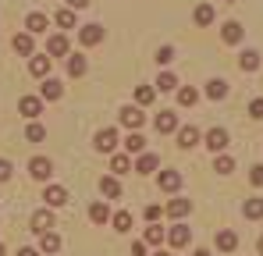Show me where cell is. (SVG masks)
<instances>
[{"label":"cell","mask_w":263,"mask_h":256,"mask_svg":"<svg viewBox=\"0 0 263 256\" xmlns=\"http://www.w3.org/2000/svg\"><path fill=\"white\" fill-rule=\"evenodd\" d=\"M142 121H146V114H142L139 107H121V125H125V128L139 132V128H142Z\"/></svg>","instance_id":"6da1fadb"},{"label":"cell","mask_w":263,"mask_h":256,"mask_svg":"<svg viewBox=\"0 0 263 256\" xmlns=\"http://www.w3.org/2000/svg\"><path fill=\"white\" fill-rule=\"evenodd\" d=\"M43 199H46V207H64L68 203V189L64 185H46Z\"/></svg>","instance_id":"7a4b0ae2"},{"label":"cell","mask_w":263,"mask_h":256,"mask_svg":"<svg viewBox=\"0 0 263 256\" xmlns=\"http://www.w3.org/2000/svg\"><path fill=\"white\" fill-rule=\"evenodd\" d=\"M199 142V128H192V125H178V146L181 150H192Z\"/></svg>","instance_id":"3957f363"},{"label":"cell","mask_w":263,"mask_h":256,"mask_svg":"<svg viewBox=\"0 0 263 256\" xmlns=\"http://www.w3.org/2000/svg\"><path fill=\"white\" fill-rule=\"evenodd\" d=\"M100 40H103V25H82L79 29V43L82 46H96Z\"/></svg>","instance_id":"277c9868"},{"label":"cell","mask_w":263,"mask_h":256,"mask_svg":"<svg viewBox=\"0 0 263 256\" xmlns=\"http://www.w3.org/2000/svg\"><path fill=\"white\" fill-rule=\"evenodd\" d=\"M18 111H22L25 118H40V111H43V100H40V96H22V100H18Z\"/></svg>","instance_id":"5b68a950"},{"label":"cell","mask_w":263,"mask_h":256,"mask_svg":"<svg viewBox=\"0 0 263 256\" xmlns=\"http://www.w3.org/2000/svg\"><path fill=\"white\" fill-rule=\"evenodd\" d=\"M114 146H118V132H114V128L96 132V150H100V153H110Z\"/></svg>","instance_id":"8992f818"},{"label":"cell","mask_w":263,"mask_h":256,"mask_svg":"<svg viewBox=\"0 0 263 256\" xmlns=\"http://www.w3.org/2000/svg\"><path fill=\"white\" fill-rule=\"evenodd\" d=\"M189 239H192V231H189V224H175V228L167 231V242H171L175 249H181V246H189Z\"/></svg>","instance_id":"52a82bcc"},{"label":"cell","mask_w":263,"mask_h":256,"mask_svg":"<svg viewBox=\"0 0 263 256\" xmlns=\"http://www.w3.org/2000/svg\"><path fill=\"white\" fill-rule=\"evenodd\" d=\"M25 29H29V36H40V32H46V29H50V22H46V14L32 11V14L25 18Z\"/></svg>","instance_id":"ba28073f"},{"label":"cell","mask_w":263,"mask_h":256,"mask_svg":"<svg viewBox=\"0 0 263 256\" xmlns=\"http://www.w3.org/2000/svg\"><path fill=\"white\" fill-rule=\"evenodd\" d=\"M214 242H217V249H220V253H231V249L238 246V235H235L231 228H220V231H217V239H214Z\"/></svg>","instance_id":"9c48e42d"},{"label":"cell","mask_w":263,"mask_h":256,"mask_svg":"<svg viewBox=\"0 0 263 256\" xmlns=\"http://www.w3.org/2000/svg\"><path fill=\"white\" fill-rule=\"evenodd\" d=\"M50 171H53V164H50L46 157H36V160L29 164V174H32L36 181H46V178H50Z\"/></svg>","instance_id":"30bf717a"},{"label":"cell","mask_w":263,"mask_h":256,"mask_svg":"<svg viewBox=\"0 0 263 256\" xmlns=\"http://www.w3.org/2000/svg\"><path fill=\"white\" fill-rule=\"evenodd\" d=\"M50 228H53V213H50V207L32 213V231H40V235H43V231H50Z\"/></svg>","instance_id":"8fae6325"},{"label":"cell","mask_w":263,"mask_h":256,"mask_svg":"<svg viewBox=\"0 0 263 256\" xmlns=\"http://www.w3.org/2000/svg\"><path fill=\"white\" fill-rule=\"evenodd\" d=\"M64 96V85L57 79H43V89H40V100H61Z\"/></svg>","instance_id":"7c38bea8"},{"label":"cell","mask_w":263,"mask_h":256,"mask_svg":"<svg viewBox=\"0 0 263 256\" xmlns=\"http://www.w3.org/2000/svg\"><path fill=\"white\" fill-rule=\"evenodd\" d=\"M206 146H210L214 153H220V150L228 146V132H224V128H210V132H206Z\"/></svg>","instance_id":"4fadbf2b"},{"label":"cell","mask_w":263,"mask_h":256,"mask_svg":"<svg viewBox=\"0 0 263 256\" xmlns=\"http://www.w3.org/2000/svg\"><path fill=\"white\" fill-rule=\"evenodd\" d=\"M157 132H160V135H171V132H178V118L171 114V111L157 114Z\"/></svg>","instance_id":"5bb4252c"},{"label":"cell","mask_w":263,"mask_h":256,"mask_svg":"<svg viewBox=\"0 0 263 256\" xmlns=\"http://www.w3.org/2000/svg\"><path fill=\"white\" fill-rule=\"evenodd\" d=\"M68 53V40L64 36H50V43H46V57H64Z\"/></svg>","instance_id":"9a60e30c"},{"label":"cell","mask_w":263,"mask_h":256,"mask_svg":"<svg viewBox=\"0 0 263 256\" xmlns=\"http://www.w3.org/2000/svg\"><path fill=\"white\" fill-rule=\"evenodd\" d=\"M238 68H242V71H256V68H260V53H256V50H242Z\"/></svg>","instance_id":"2e32d148"},{"label":"cell","mask_w":263,"mask_h":256,"mask_svg":"<svg viewBox=\"0 0 263 256\" xmlns=\"http://www.w3.org/2000/svg\"><path fill=\"white\" fill-rule=\"evenodd\" d=\"M29 71H32L36 79H46V75H50V57H32V61H29Z\"/></svg>","instance_id":"e0dca14e"},{"label":"cell","mask_w":263,"mask_h":256,"mask_svg":"<svg viewBox=\"0 0 263 256\" xmlns=\"http://www.w3.org/2000/svg\"><path fill=\"white\" fill-rule=\"evenodd\" d=\"M178 185H181V174L178 171H164L160 174V189L164 192H178Z\"/></svg>","instance_id":"ac0fdd59"},{"label":"cell","mask_w":263,"mask_h":256,"mask_svg":"<svg viewBox=\"0 0 263 256\" xmlns=\"http://www.w3.org/2000/svg\"><path fill=\"white\" fill-rule=\"evenodd\" d=\"M100 192H103L107 199H118V196H121V181H118V178H103V181H100Z\"/></svg>","instance_id":"d6986e66"},{"label":"cell","mask_w":263,"mask_h":256,"mask_svg":"<svg viewBox=\"0 0 263 256\" xmlns=\"http://www.w3.org/2000/svg\"><path fill=\"white\" fill-rule=\"evenodd\" d=\"M189 210H192V199H181V196H178V199L167 203V213H171V217H185Z\"/></svg>","instance_id":"ffe728a7"},{"label":"cell","mask_w":263,"mask_h":256,"mask_svg":"<svg viewBox=\"0 0 263 256\" xmlns=\"http://www.w3.org/2000/svg\"><path fill=\"white\" fill-rule=\"evenodd\" d=\"M14 50H18L22 57H32V36H29V32H18V36H14Z\"/></svg>","instance_id":"44dd1931"},{"label":"cell","mask_w":263,"mask_h":256,"mask_svg":"<svg viewBox=\"0 0 263 256\" xmlns=\"http://www.w3.org/2000/svg\"><path fill=\"white\" fill-rule=\"evenodd\" d=\"M157 164H160V160H157L153 153H142V157L135 160V171H139V174H149V171H157Z\"/></svg>","instance_id":"7402d4cb"},{"label":"cell","mask_w":263,"mask_h":256,"mask_svg":"<svg viewBox=\"0 0 263 256\" xmlns=\"http://www.w3.org/2000/svg\"><path fill=\"white\" fill-rule=\"evenodd\" d=\"M40 249H43V253H57V249H61V235H53V231H43V239H40Z\"/></svg>","instance_id":"603a6c76"},{"label":"cell","mask_w":263,"mask_h":256,"mask_svg":"<svg viewBox=\"0 0 263 256\" xmlns=\"http://www.w3.org/2000/svg\"><path fill=\"white\" fill-rule=\"evenodd\" d=\"M86 57H79V53H75V57H68V75H71V79H79V75H86Z\"/></svg>","instance_id":"cb8c5ba5"},{"label":"cell","mask_w":263,"mask_h":256,"mask_svg":"<svg viewBox=\"0 0 263 256\" xmlns=\"http://www.w3.org/2000/svg\"><path fill=\"white\" fill-rule=\"evenodd\" d=\"M206 96H210V100H224V96H228V82H224V79H214V82L206 85Z\"/></svg>","instance_id":"d4e9b609"},{"label":"cell","mask_w":263,"mask_h":256,"mask_svg":"<svg viewBox=\"0 0 263 256\" xmlns=\"http://www.w3.org/2000/svg\"><path fill=\"white\" fill-rule=\"evenodd\" d=\"M220 36H224V43H242V25L238 22H228Z\"/></svg>","instance_id":"484cf974"},{"label":"cell","mask_w":263,"mask_h":256,"mask_svg":"<svg viewBox=\"0 0 263 256\" xmlns=\"http://www.w3.org/2000/svg\"><path fill=\"white\" fill-rule=\"evenodd\" d=\"M89 217H92V224H107V217H110L107 203H92V207H89Z\"/></svg>","instance_id":"4316f807"},{"label":"cell","mask_w":263,"mask_h":256,"mask_svg":"<svg viewBox=\"0 0 263 256\" xmlns=\"http://www.w3.org/2000/svg\"><path fill=\"white\" fill-rule=\"evenodd\" d=\"M196 100H199V93H196V89H189V85H185V89H178V103H181V107H196Z\"/></svg>","instance_id":"83f0119b"},{"label":"cell","mask_w":263,"mask_h":256,"mask_svg":"<svg viewBox=\"0 0 263 256\" xmlns=\"http://www.w3.org/2000/svg\"><path fill=\"white\" fill-rule=\"evenodd\" d=\"M125 146H128V153H142V150H146V139H142L139 132H132L128 139H125Z\"/></svg>","instance_id":"f1b7e54d"},{"label":"cell","mask_w":263,"mask_h":256,"mask_svg":"<svg viewBox=\"0 0 263 256\" xmlns=\"http://www.w3.org/2000/svg\"><path fill=\"white\" fill-rule=\"evenodd\" d=\"M196 22H199V25H210V22H214V7H210V4H199V7H196Z\"/></svg>","instance_id":"f546056e"},{"label":"cell","mask_w":263,"mask_h":256,"mask_svg":"<svg viewBox=\"0 0 263 256\" xmlns=\"http://www.w3.org/2000/svg\"><path fill=\"white\" fill-rule=\"evenodd\" d=\"M246 217H249V221H260L263 217V199H249V203H246Z\"/></svg>","instance_id":"4dcf8cb0"},{"label":"cell","mask_w":263,"mask_h":256,"mask_svg":"<svg viewBox=\"0 0 263 256\" xmlns=\"http://www.w3.org/2000/svg\"><path fill=\"white\" fill-rule=\"evenodd\" d=\"M135 103H139V107L153 103V89H149V85H139V89H135Z\"/></svg>","instance_id":"1f68e13d"},{"label":"cell","mask_w":263,"mask_h":256,"mask_svg":"<svg viewBox=\"0 0 263 256\" xmlns=\"http://www.w3.org/2000/svg\"><path fill=\"white\" fill-rule=\"evenodd\" d=\"M160 242H164V228H157V224L146 228V246H160Z\"/></svg>","instance_id":"d6a6232c"},{"label":"cell","mask_w":263,"mask_h":256,"mask_svg":"<svg viewBox=\"0 0 263 256\" xmlns=\"http://www.w3.org/2000/svg\"><path fill=\"white\" fill-rule=\"evenodd\" d=\"M214 171H220V174H231V171H235V160H231V157H220V153H217V160H214Z\"/></svg>","instance_id":"836d02e7"},{"label":"cell","mask_w":263,"mask_h":256,"mask_svg":"<svg viewBox=\"0 0 263 256\" xmlns=\"http://www.w3.org/2000/svg\"><path fill=\"white\" fill-rule=\"evenodd\" d=\"M128 228H132V213H125V210L114 213V231H128Z\"/></svg>","instance_id":"e575fe53"},{"label":"cell","mask_w":263,"mask_h":256,"mask_svg":"<svg viewBox=\"0 0 263 256\" xmlns=\"http://www.w3.org/2000/svg\"><path fill=\"white\" fill-rule=\"evenodd\" d=\"M57 25L61 29H75V11H57Z\"/></svg>","instance_id":"d590c367"},{"label":"cell","mask_w":263,"mask_h":256,"mask_svg":"<svg viewBox=\"0 0 263 256\" xmlns=\"http://www.w3.org/2000/svg\"><path fill=\"white\" fill-rule=\"evenodd\" d=\"M25 139H29V142H43V139H46V128L43 125H29Z\"/></svg>","instance_id":"8d00e7d4"},{"label":"cell","mask_w":263,"mask_h":256,"mask_svg":"<svg viewBox=\"0 0 263 256\" xmlns=\"http://www.w3.org/2000/svg\"><path fill=\"white\" fill-rule=\"evenodd\" d=\"M175 85H178V79L171 75V71H164V75L157 79V89H160V93H167V89H175Z\"/></svg>","instance_id":"74e56055"},{"label":"cell","mask_w":263,"mask_h":256,"mask_svg":"<svg viewBox=\"0 0 263 256\" xmlns=\"http://www.w3.org/2000/svg\"><path fill=\"white\" fill-rule=\"evenodd\" d=\"M110 168H114V174H125V171H132V160H128V157H114Z\"/></svg>","instance_id":"f35d334b"},{"label":"cell","mask_w":263,"mask_h":256,"mask_svg":"<svg viewBox=\"0 0 263 256\" xmlns=\"http://www.w3.org/2000/svg\"><path fill=\"white\" fill-rule=\"evenodd\" d=\"M157 61H160V64H171V61H175V46H160V50H157Z\"/></svg>","instance_id":"ab89813d"},{"label":"cell","mask_w":263,"mask_h":256,"mask_svg":"<svg viewBox=\"0 0 263 256\" xmlns=\"http://www.w3.org/2000/svg\"><path fill=\"white\" fill-rule=\"evenodd\" d=\"M160 213H164V207H160V203H153V207H146V221H149V224H157V221H160Z\"/></svg>","instance_id":"60d3db41"},{"label":"cell","mask_w":263,"mask_h":256,"mask_svg":"<svg viewBox=\"0 0 263 256\" xmlns=\"http://www.w3.org/2000/svg\"><path fill=\"white\" fill-rule=\"evenodd\" d=\"M249 114H253V118H263V100H253V103H249Z\"/></svg>","instance_id":"b9f144b4"},{"label":"cell","mask_w":263,"mask_h":256,"mask_svg":"<svg viewBox=\"0 0 263 256\" xmlns=\"http://www.w3.org/2000/svg\"><path fill=\"white\" fill-rule=\"evenodd\" d=\"M11 178V160H0V181H7Z\"/></svg>","instance_id":"7bdbcfd3"},{"label":"cell","mask_w":263,"mask_h":256,"mask_svg":"<svg viewBox=\"0 0 263 256\" xmlns=\"http://www.w3.org/2000/svg\"><path fill=\"white\" fill-rule=\"evenodd\" d=\"M249 178H253V185H263V164H260V168H253Z\"/></svg>","instance_id":"ee69618b"},{"label":"cell","mask_w":263,"mask_h":256,"mask_svg":"<svg viewBox=\"0 0 263 256\" xmlns=\"http://www.w3.org/2000/svg\"><path fill=\"white\" fill-rule=\"evenodd\" d=\"M132 256H146V242H135L132 246Z\"/></svg>","instance_id":"f6af8a7d"},{"label":"cell","mask_w":263,"mask_h":256,"mask_svg":"<svg viewBox=\"0 0 263 256\" xmlns=\"http://www.w3.org/2000/svg\"><path fill=\"white\" fill-rule=\"evenodd\" d=\"M68 4H71V7H79V11H82V7H89V0H68Z\"/></svg>","instance_id":"bcb514c9"},{"label":"cell","mask_w":263,"mask_h":256,"mask_svg":"<svg viewBox=\"0 0 263 256\" xmlns=\"http://www.w3.org/2000/svg\"><path fill=\"white\" fill-rule=\"evenodd\" d=\"M18 256H40V253H36V249H22Z\"/></svg>","instance_id":"7dc6e473"},{"label":"cell","mask_w":263,"mask_h":256,"mask_svg":"<svg viewBox=\"0 0 263 256\" xmlns=\"http://www.w3.org/2000/svg\"><path fill=\"white\" fill-rule=\"evenodd\" d=\"M192 256H210V253H206V249H196V253H192Z\"/></svg>","instance_id":"c3c4849f"},{"label":"cell","mask_w":263,"mask_h":256,"mask_svg":"<svg viewBox=\"0 0 263 256\" xmlns=\"http://www.w3.org/2000/svg\"><path fill=\"white\" fill-rule=\"evenodd\" d=\"M157 256H167V253H164V249H160V253H157Z\"/></svg>","instance_id":"681fc988"},{"label":"cell","mask_w":263,"mask_h":256,"mask_svg":"<svg viewBox=\"0 0 263 256\" xmlns=\"http://www.w3.org/2000/svg\"><path fill=\"white\" fill-rule=\"evenodd\" d=\"M260 253H263V239H260Z\"/></svg>","instance_id":"f907efd6"},{"label":"cell","mask_w":263,"mask_h":256,"mask_svg":"<svg viewBox=\"0 0 263 256\" xmlns=\"http://www.w3.org/2000/svg\"><path fill=\"white\" fill-rule=\"evenodd\" d=\"M224 4H235V0H224Z\"/></svg>","instance_id":"816d5d0a"},{"label":"cell","mask_w":263,"mask_h":256,"mask_svg":"<svg viewBox=\"0 0 263 256\" xmlns=\"http://www.w3.org/2000/svg\"><path fill=\"white\" fill-rule=\"evenodd\" d=\"M0 256H4V246H0Z\"/></svg>","instance_id":"f5cc1de1"}]
</instances>
